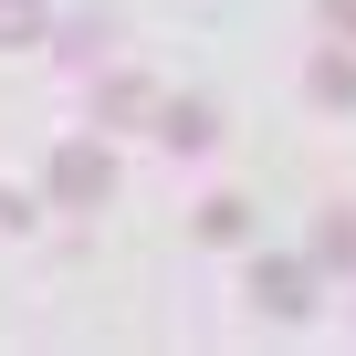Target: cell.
I'll use <instances>...</instances> for the list:
<instances>
[{
  "instance_id": "cell-1",
  "label": "cell",
  "mask_w": 356,
  "mask_h": 356,
  "mask_svg": "<svg viewBox=\"0 0 356 356\" xmlns=\"http://www.w3.org/2000/svg\"><path fill=\"white\" fill-rule=\"evenodd\" d=\"M115 200V157L95 136H63L53 147V210H105Z\"/></svg>"
},
{
  "instance_id": "cell-2",
  "label": "cell",
  "mask_w": 356,
  "mask_h": 356,
  "mask_svg": "<svg viewBox=\"0 0 356 356\" xmlns=\"http://www.w3.org/2000/svg\"><path fill=\"white\" fill-rule=\"evenodd\" d=\"M157 147H168V157H210V147H220V105H210V95H168V105H157Z\"/></svg>"
},
{
  "instance_id": "cell-3",
  "label": "cell",
  "mask_w": 356,
  "mask_h": 356,
  "mask_svg": "<svg viewBox=\"0 0 356 356\" xmlns=\"http://www.w3.org/2000/svg\"><path fill=\"white\" fill-rule=\"evenodd\" d=\"M252 304L273 325H304L314 314V262H252Z\"/></svg>"
},
{
  "instance_id": "cell-4",
  "label": "cell",
  "mask_w": 356,
  "mask_h": 356,
  "mask_svg": "<svg viewBox=\"0 0 356 356\" xmlns=\"http://www.w3.org/2000/svg\"><path fill=\"white\" fill-rule=\"evenodd\" d=\"M95 115H105V126H147V115H157V95H147V74H105V95H95Z\"/></svg>"
},
{
  "instance_id": "cell-5",
  "label": "cell",
  "mask_w": 356,
  "mask_h": 356,
  "mask_svg": "<svg viewBox=\"0 0 356 356\" xmlns=\"http://www.w3.org/2000/svg\"><path fill=\"white\" fill-rule=\"evenodd\" d=\"M314 273H356V210H325L314 220V252H304Z\"/></svg>"
},
{
  "instance_id": "cell-6",
  "label": "cell",
  "mask_w": 356,
  "mask_h": 356,
  "mask_svg": "<svg viewBox=\"0 0 356 356\" xmlns=\"http://www.w3.org/2000/svg\"><path fill=\"white\" fill-rule=\"evenodd\" d=\"M304 95H314V105H356V42H335V53L304 74Z\"/></svg>"
},
{
  "instance_id": "cell-7",
  "label": "cell",
  "mask_w": 356,
  "mask_h": 356,
  "mask_svg": "<svg viewBox=\"0 0 356 356\" xmlns=\"http://www.w3.org/2000/svg\"><path fill=\"white\" fill-rule=\"evenodd\" d=\"M42 32H53L42 0H0V42H42Z\"/></svg>"
},
{
  "instance_id": "cell-8",
  "label": "cell",
  "mask_w": 356,
  "mask_h": 356,
  "mask_svg": "<svg viewBox=\"0 0 356 356\" xmlns=\"http://www.w3.org/2000/svg\"><path fill=\"white\" fill-rule=\"evenodd\" d=\"M241 231H252L241 200H200V241H241Z\"/></svg>"
},
{
  "instance_id": "cell-9",
  "label": "cell",
  "mask_w": 356,
  "mask_h": 356,
  "mask_svg": "<svg viewBox=\"0 0 356 356\" xmlns=\"http://www.w3.org/2000/svg\"><path fill=\"white\" fill-rule=\"evenodd\" d=\"M314 11H325V32H335V42H356V0H314Z\"/></svg>"
}]
</instances>
